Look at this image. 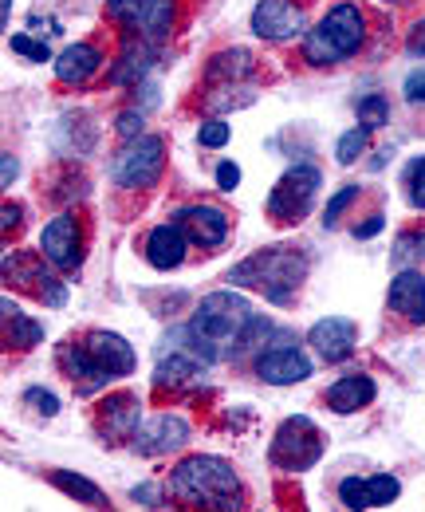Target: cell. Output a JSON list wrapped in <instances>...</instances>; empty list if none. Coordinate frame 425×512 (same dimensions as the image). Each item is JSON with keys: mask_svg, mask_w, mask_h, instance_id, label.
Instances as JSON below:
<instances>
[{"mask_svg": "<svg viewBox=\"0 0 425 512\" xmlns=\"http://www.w3.org/2000/svg\"><path fill=\"white\" fill-rule=\"evenodd\" d=\"M252 320H256V312L241 292H213L197 304V312L185 323L189 351L201 355L205 363L233 359V355H241L244 331L252 327Z\"/></svg>", "mask_w": 425, "mask_h": 512, "instance_id": "1", "label": "cell"}, {"mask_svg": "<svg viewBox=\"0 0 425 512\" xmlns=\"http://www.w3.org/2000/svg\"><path fill=\"white\" fill-rule=\"evenodd\" d=\"M170 497L189 509H241V481L229 461L193 453L170 473Z\"/></svg>", "mask_w": 425, "mask_h": 512, "instance_id": "2", "label": "cell"}, {"mask_svg": "<svg viewBox=\"0 0 425 512\" xmlns=\"http://www.w3.org/2000/svg\"><path fill=\"white\" fill-rule=\"evenodd\" d=\"M307 280V256L304 249L292 245H276V249H260V253L244 256L241 264L229 272V284H241L252 292H264V300L288 308Z\"/></svg>", "mask_w": 425, "mask_h": 512, "instance_id": "3", "label": "cell"}, {"mask_svg": "<svg viewBox=\"0 0 425 512\" xmlns=\"http://www.w3.org/2000/svg\"><path fill=\"white\" fill-rule=\"evenodd\" d=\"M366 40V16L359 4H335L311 32L304 36V60L311 67H331L351 60Z\"/></svg>", "mask_w": 425, "mask_h": 512, "instance_id": "4", "label": "cell"}, {"mask_svg": "<svg viewBox=\"0 0 425 512\" xmlns=\"http://www.w3.org/2000/svg\"><path fill=\"white\" fill-rule=\"evenodd\" d=\"M107 16L130 40H166L178 20V0H107Z\"/></svg>", "mask_w": 425, "mask_h": 512, "instance_id": "5", "label": "cell"}, {"mask_svg": "<svg viewBox=\"0 0 425 512\" xmlns=\"http://www.w3.org/2000/svg\"><path fill=\"white\" fill-rule=\"evenodd\" d=\"M166 170V142L158 134H138L119 150L111 178L122 190H150Z\"/></svg>", "mask_w": 425, "mask_h": 512, "instance_id": "6", "label": "cell"}, {"mask_svg": "<svg viewBox=\"0 0 425 512\" xmlns=\"http://www.w3.org/2000/svg\"><path fill=\"white\" fill-rule=\"evenodd\" d=\"M319 186H323V178H319L315 166H292V170H284V178L268 193V217L276 225H300L307 213H311V205H315Z\"/></svg>", "mask_w": 425, "mask_h": 512, "instance_id": "7", "label": "cell"}, {"mask_svg": "<svg viewBox=\"0 0 425 512\" xmlns=\"http://www.w3.org/2000/svg\"><path fill=\"white\" fill-rule=\"evenodd\" d=\"M319 457H323V434H319V426L307 414L284 418L280 430H276V438H272V461L284 473H304Z\"/></svg>", "mask_w": 425, "mask_h": 512, "instance_id": "8", "label": "cell"}, {"mask_svg": "<svg viewBox=\"0 0 425 512\" xmlns=\"http://www.w3.org/2000/svg\"><path fill=\"white\" fill-rule=\"evenodd\" d=\"M252 32L260 40H272V44L296 40L304 32V4H296V0H256Z\"/></svg>", "mask_w": 425, "mask_h": 512, "instance_id": "9", "label": "cell"}, {"mask_svg": "<svg viewBox=\"0 0 425 512\" xmlns=\"http://www.w3.org/2000/svg\"><path fill=\"white\" fill-rule=\"evenodd\" d=\"M40 256L60 268V272H75L83 264V237H79V221L71 213H60L56 221L44 225L40 233Z\"/></svg>", "mask_w": 425, "mask_h": 512, "instance_id": "10", "label": "cell"}, {"mask_svg": "<svg viewBox=\"0 0 425 512\" xmlns=\"http://www.w3.org/2000/svg\"><path fill=\"white\" fill-rule=\"evenodd\" d=\"M355 343H359V323L347 316H327L307 327V347H315L323 363H347L355 355Z\"/></svg>", "mask_w": 425, "mask_h": 512, "instance_id": "11", "label": "cell"}, {"mask_svg": "<svg viewBox=\"0 0 425 512\" xmlns=\"http://www.w3.org/2000/svg\"><path fill=\"white\" fill-rule=\"evenodd\" d=\"M185 442H189V426H185V418H178V414H154V418H146V422L138 426V434L130 438L134 453H142V457L174 453V449H182Z\"/></svg>", "mask_w": 425, "mask_h": 512, "instance_id": "12", "label": "cell"}, {"mask_svg": "<svg viewBox=\"0 0 425 512\" xmlns=\"http://www.w3.org/2000/svg\"><path fill=\"white\" fill-rule=\"evenodd\" d=\"M402 493V481L394 473H374V477H347L339 481V501L347 509H386Z\"/></svg>", "mask_w": 425, "mask_h": 512, "instance_id": "13", "label": "cell"}, {"mask_svg": "<svg viewBox=\"0 0 425 512\" xmlns=\"http://www.w3.org/2000/svg\"><path fill=\"white\" fill-rule=\"evenodd\" d=\"M174 217L185 225L189 241L201 245V249H217V245H225V237H229V229H233L229 213H225L221 205H209V201H201V205H185V209H178Z\"/></svg>", "mask_w": 425, "mask_h": 512, "instance_id": "14", "label": "cell"}, {"mask_svg": "<svg viewBox=\"0 0 425 512\" xmlns=\"http://www.w3.org/2000/svg\"><path fill=\"white\" fill-rule=\"evenodd\" d=\"M138 426H142V406H138V398L130 390H115V394L103 398V406H99V434L111 446L115 442H130L138 434Z\"/></svg>", "mask_w": 425, "mask_h": 512, "instance_id": "15", "label": "cell"}, {"mask_svg": "<svg viewBox=\"0 0 425 512\" xmlns=\"http://www.w3.org/2000/svg\"><path fill=\"white\" fill-rule=\"evenodd\" d=\"M56 363H60L63 375L79 386V394H99V390H107L111 371L87 351V343H63L60 351H56Z\"/></svg>", "mask_w": 425, "mask_h": 512, "instance_id": "16", "label": "cell"}, {"mask_svg": "<svg viewBox=\"0 0 425 512\" xmlns=\"http://www.w3.org/2000/svg\"><path fill=\"white\" fill-rule=\"evenodd\" d=\"M386 304L394 316H402L414 327H425V276L422 268H402L390 288H386Z\"/></svg>", "mask_w": 425, "mask_h": 512, "instance_id": "17", "label": "cell"}, {"mask_svg": "<svg viewBox=\"0 0 425 512\" xmlns=\"http://www.w3.org/2000/svg\"><path fill=\"white\" fill-rule=\"evenodd\" d=\"M256 375L272 386H296L311 379V359L300 347H272L256 359Z\"/></svg>", "mask_w": 425, "mask_h": 512, "instance_id": "18", "label": "cell"}, {"mask_svg": "<svg viewBox=\"0 0 425 512\" xmlns=\"http://www.w3.org/2000/svg\"><path fill=\"white\" fill-rule=\"evenodd\" d=\"M185 253H189V233H185V225L178 217L150 229V237H146V260H150V268L170 272V268L182 264Z\"/></svg>", "mask_w": 425, "mask_h": 512, "instance_id": "19", "label": "cell"}, {"mask_svg": "<svg viewBox=\"0 0 425 512\" xmlns=\"http://www.w3.org/2000/svg\"><path fill=\"white\" fill-rule=\"evenodd\" d=\"M83 343H87V351H91L111 375H134L138 355H134V347L122 339L119 331H103V327H95V331L83 335Z\"/></svg>", "mask_w": 425, "mask_h": 512, "instance_id": "20", "label": "cell"}, {"mask_svg": "<svg viewBox=\"0 0 425 512\" xmlns=\"http://www.w3.org/2000/svg\"><path fill=\"white\" fill-rule=\"evenodd\" d=\"M103 67V52L95 44H71L56 56V79L67 87H83L87 79H95Z\"/></svg>", "mask_w": 425, "mask_h": 512, "instance_id": "21", "label": "cell"}, {"mask_svg": "<svg viewBox=\"0 0 425 512\" xmlns=\"http://www.w3.org/2000/svg\"><path fill=\"white\" fill-rule=\"evenodd\" d=\"M374 398H378V386L370 375H343V379L327 386V406L335 414H359Z\"/></svg>", "mask_w": 425, "mask_h": 512, "instance_id": "22", "label": "cell"}, {"mask_svg": "<svg viewBox=\"0 0 425 512\" xmlns=\"http://www.w3.org/2000/svg\"><path fill=\"white\" fill-rule=\"evenodd\" d=\"M150 67H154V44H150V40H130V36H126L119 64L111 67V83H134V87H138V83L146 79Z\"/></svg>", "mask_w": 425, "mask_h": 512, "instance_id": "23", "label": "cell"}, {"mask_svg": "<svg viewBox=\"0 0 425 512\" xmlns=\"http://www.w3.org/2000/svg\"><path fill=\"white\" fill-rule=\"evenodd\" d=\"M256 71V56L252 52H244V48H225V52H217L209 67H205V79L209 83H241Z\"/></svg>", "mask_w": 425, "mask_h": 512, "instance_id": "24", "label": "cell"}, {"mask_svg": "<svg viewBox=\"0 0 425 512\" xmlns=\"http://www.w3.org/2000/svg\"><path fill=\"white\" fill-rule=\"evenodd\" d=\"M201 379V363L193 359V355H185V351H174L170 359H162L158 363V371H154V386H170V390H182V386L197 383Z\"/></svg>", "mask_w": 425, "mask_h": 512, "instance_id": "25", "label": "cell"}, {"mask_svg": "<svg viewBox=\"0 0 425 512\" xmlns=\"http://www.w3.org/2000/svg\"><path fill=\"white\" fill-rule=\"evenodd\" d=\"M4 323H8V347H16V351H28L44 339V323L28 320L12 300H4Z\"/></svg>", "mask_w": 425, "mask_h": 512, "instance_id": "26", "label": "cell"}, {"mask_svg": "<svg viewBox=\"0 0 425 512\" xmlns=\"http://www.w3.org/2000/svg\"><path fill=\"white\" fill-rule=\"evenodd\" d=\"M52 485L67 493L71 501H79V505H107V497H103V489L95 485V481H87V477H79V473H67V469H56L52 473Z\"/></svg>", "mask_w": 425, "mask_h": 512, "instance_id": "27", "label": "cell"}, {"mask_svg": "<svg viewBox=\"0 0 425 512\" xmlns=\"http://www.w3.org/2000/svg\"><path fill=\"white\" fill-rule=\"evenodd\" d=\"M12 280H28V284H36V296H40L48 308H63V304H67V288H63L56 276H48L36 260H32V268H16Z\"/></svg>", "mask_w": 425, "mask_h": 512, "instance_id": "28", "label": "cell"}, {"mask_svg": "<svg viewBox=\"0 0 425 512\" xmlns=\"http://www.w3.org/2000/svg\"><path fill=\"white\" fill-rule=\"evenodd\" d=\"M366 142H370V130L366 127L343 130L339 142H335V162H339V166H355V162L366 154Z\"/></svg>", "mask_w": 425, "mask_h": 512, "instance_id": "29", "label": "cell"}, {"mask_svg": "<svg viewBox=\"0 0 425 512\" xmlns=\"http://www.w3.org/2000/svg\"><path fill=\"white\" fill-rule=\"evenodd\" d=\"M355 111H359V127L366 130H378L390 123V99L386 95H366L355 103Z\"/></svg>", "mask_w": 425, "mask_h": 512, "instance_id": "30", "label": "cell"}, {"mask_svg": "<svg viewBox=\"0 0 425 512\" xmlns=\"http://www.w3.org/2000/svg\"><path fill=\"white\" fill-rule=\"evenodd\" d=\"M402 186H406V197H410V205L425 213V154H422V158H414V162L406 166V178H402Z\"/></svg>", "mask_w": 425, "mask_h": 512, "instance_id": "31", "label": "cell"}, {"mask_svg": "<svg viewBox=\"0 0 425 512\" xmlns=\"http://www.w3.org/2000/svg\"><path fill=\"white\" fill-rule=\"evenodd\" d=\"M355 201H359V186H343V190L327 201V209H323V229H335V225H339V217H343Z\"/></svg>", "mask_w": 425, "mask_h": 512, "instance_id": "32", "label": "cell"}, {"mask_svg": "<svg viewBox=\"0 0 425 512\" xmlns=\"http://www.w3.org/2000/svg\"><path fill=\"white\" fill-rule=\"evenodd\" d=\"M229 138H233V127L225 119H209V123L197 127V142L205 150H221V146H229Z\"/></svg>", "mask_w": 425, "mask_h": 512, "instance_id": "33", "label": "cell"}, {"mask_svg": "<svg viewBox=\"0 0 425 512\" xmlns=\"http://www.w3.org/2000/svg\"><path fill=\"white\" fill-rule=\"evenodd\" d=\"M24 406H32V410L44 414V418H56V414H60V398H56L52 390H44V386H28V390H24Z\"/></svg>", "mask_w": 425, "mask_h": 512, "instance_id": "34", "label": "cell"}, {"mask_svg": "<svg viewBox=\"0 0 425 512\" xmlns=\"http://www.w3.org/2000/svg\"><path fill=\"white\" fill-rule=\"evenodd\" d=\"M8 48H12L16 56H28V60H36V64H48V56H52L44 40H28V36H20V32H16V36H8Z\"/></svg>", "mask_w": 425, "mask_h": 512, "instance_id": "35", "label": "cell"}, {"mask_svg": "<svg viewBox=\"0 0 425 512\" xmlns=\"http://www.w3.org/2000/svg\"><path fill=\"white\" fill-rule=\"evenodd\" d=\"M146 119H142V111H122L119 119H115V130H119V138H138V134H146Z\"/></svg>", "mask_w": 425, "mask_h": 512, "instance_id": "36", "label": "cell"}, {"mask_svg": "<svg viewBox=\"0 0 425 512\" xmlns=\"http://www.w3.org/2000/svg\"><path fill=\"white\" fill-rule=\"evenodd\" d=\"M402 91H406V99H410V103H425V64L414 67V71L406 75Z\"/></svg>", "mask_w": 425, "mask_h": 512, "instance_id": "37", "label": "cell"}, {"mask_svg": "<svg viewBox=\"0 0 425 512\" xmlns=\"http://www.w3.org/2000/svg\"><path fill=\"white\" fill-rule=\"evenodd\" d=\"M237 186H241V166H237V162H221V166H217V190L233 193Z\"/></svg>", "mask_w": 425, "mask_h": 512, "instance_id": "38", "label": "cell"}, {"mask_svg": "<svg viewBox=\"0 0 425 512\" xmlns=\"http://www.w3.org/2000/svg\"><path fill=\"white\" fill-rule=\"evenodd\" d=\"M398 260H406V256H422L425 260V229H418V233H410V237H402L398 241Z\"/></svg>", "mask_w": 425, "mask_h": 512, "instance_id": "39", "label": "cell"}, {"mask_svg": "<svg viewBox=\"0 0 425 512\" xmlns=\"http://www.w3.org/2000/svg\"><path fill=\"white\" fill-rule=\"evenodd\" d=\"M382 229H386V217H382V213H370L363 225H355L351 233H355V241H370V237H378Z\"/></svg>", "mask_w": 425, "mask_h": 512, "instance_id": "40", "label": "cell"}, {"mask_svg": "<svg viewBox=\"0 0 425 512\" xmlns=\"http://www.w3.org/2000/svg\"><path fill=\"white\" fill-rule=\"evenodd\" d=\"M406 48H410V56H425V20H418V24H414V32H410Z\"/></svg>", "mask_w": 425, "mask_h": 512, "instance_id": "41", "label": "cell"}, {"mask_svg": "<svg viewBox=\"0 0 425 512\" xmlns=\"http://www.w3.org/2000/svg\"><path fill=\"white\" fill-rule=\"evenodd\" d=\"M16 174H20V162H16L12 154H4V166H0V182H4V190H12Z\"/></svg>", "mask_w": 425, "mask_h": 512, "instance_id": "42", "label": "cell"}, {"mask_svg": "<svg viewBox=\"0 0 425 512\" xmlns=\"http://www.w3.org/2000/svg\"><path fill=\"white\" fill-rule=\"evenodd\" d=\"M130 497H134L138 505H146V509H158V489H154V485H138Z\"/></svg>", "mask_w": 425, "mask_h": 512, "instance_id": "43", "label": "cell"}, {"mask_svg": "<svg viewBox=\"0 0 425 512\" xmlns=\"http://www.w3.org/2000/svg\"><path fill=\"white\" fill-rule=\"evenodd\" d=\"M16 225H20V205L8 201V205H4V233H12Z\"/></svg>", "mask_w": 425, "mask_h": 512, "instance_id": "44", "label": "cell"}]
</instances>
